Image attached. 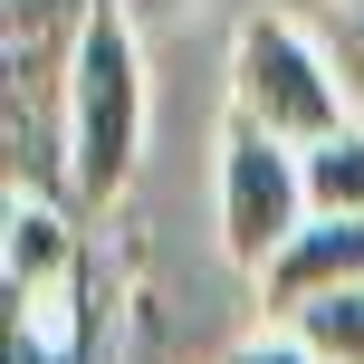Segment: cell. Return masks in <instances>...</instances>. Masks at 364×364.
I'll list each match as a JSON object with an SVG mask.
<instances>
[{
	"instance_id": "cell-1",
	"label": "cell",
	"mask_w": 364,
	"mask_h": 364,
	"mask_svg": "<svg viewBox=\"0 0 364 364\" xmlns=\"http://www.w3.org/2000/svg\"><path fill=\"white\" fill-rule=\"evenodd\" d=\"M144 125H154L144 48H134L125 10H115V0H96L87 48H77V77H68V201H77V211H106V201L134 182Z\"/></svg>"
},
{
	"instance_id": "cell-2",
	"label": "cell",
	"mask_w": 364,
	"mask_h": 364,
	"mask_svg": "<svg viewBox=\"0 0 364 364\" xmlns=\"http://www.w3.org/2000/svg\"><path fill=\"white\" fill-rule=\"evenodd\" d=\"M230 115L259 134H278V144H326L336 125H355V87L346 68H336L326 29H307V19L288 10H250L230 38Z\"/></svg>"
},
{
	"instance_id": "cell-3",
	"label": "cell",
	"mask_w": 364,
	"mask_h": 364,
	"mask_svg": "<svg viewBox=\"0 0 364 364\" xmlns=\"http://www.w3.org/2000/svg\"><path fill=\"white\" fill-rule=\"evenodd\" d=\"M307 164H297V144H278V134L259 125H220V250H230V269H269L278 250H288L297 230H307Z\"/></svg>"
},
{
	"instance_id": "cell-4",
	"label": "cell",
	"mask_w": 364,
	"mask_h": 364,
	"mask_svg": "<svg viewBox=\"0 0 364 364\" xmlns=\"http://www.w3.org/2000/svg\"><path fill=\"white\" fill-rule=\"evenodd\" d=\"M336 288H364V211H346V220L316 211L307 230L259 269V307H269L278 326H288L307 297H336Z\"/></svg>"
},
{
	"instance_id": "cell-5",
	"label": "cell",
	"mask_w": 364,
	"mask_h": 364,
	"mask_svg": "<svg viewBox=\"0 0 364 364\" xmlns=\"http://www.w3.org/2000/svg\"><path fill=\"white\" fill-rule=\"evenodd\" d=\"M297 164H307V211H326V220L364 211V115H355V125H336L326 144H307Z\"/></svg>"
},
{
	"instance_id": "cell-6",
	"label": "cell",
	"mask_w": 364,
	"mask_h": 364,
	"mask_svg": "<svg viewBox=\"0 0 364 364\" xmlns=\"http://www.w3.org/2000/svg\"><path fill=\"white\" fill-rule=\"evenodd\" d=\"M288 336L307 346L316 364H364V288H336V297H307L288 316Z\"/></svg>"
},
{
	"instance_id": "cell-7",
	"label": "cell",
	"mask_w": 364,
	"mask_h": 364,
	"mask_svg": "<svg viewBox=\"0 0 364 364\" xmlns=\"http://www.w3.org/2000/svg\"><path fill=\"white\" fill-rule=\"evenodd\" d=\"M326 48H336V68L355 87V115H364V0H336L326 10Z\"/></svg>"
},
{
	"instance_id": "cell-8",
	"label": "cell",
	"mask_w": 364,
	"mask_h": 364,
	"mask_svg": "<svg viewBox=\"0 0 364 364\" xmlns=\"http://www.w3.org/2000/svg\"><path fill=\"white\" fill-rule=\"evenodd\" d=\"M220 364H316V355L297 346L288 326H269V336H250V346H230V355H220Z\"/></svg>"
}]
</instances>
